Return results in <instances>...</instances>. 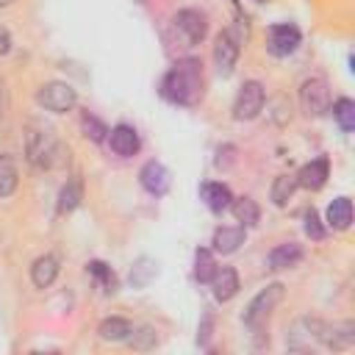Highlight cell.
<instances>
[{
    "instance_id": "obj_34",
    "label": "cell",
    "mask_w": 355,
    "mask_h": 355,
    "mask_svg": "<svg viewBox=\"0 0 355 355\" xmlns=\"http://www.w3.org/2000/svg\"><path fill=\"white\" fill-rule=\"evenodd\" d=\"M141 3H144V0H141Z\"/></svg>"
},
{
    "instance_id": "obj_26",
    "label": "cell",
    "mask_w": 355,
    "mask_h": 355,
    "mask_svg": "<svg viewBox=\"0 0 355 355\" xmlns=\"http://www.w3.org/2000/svg\"><path fill=\"white\" fill-rule=\"evenodd\" d=\"M216 272V261H214V252L211 250H197L194 252V277L200 283H208Z\"/></svg>"
},
{
    "instance_id": "obj_18",
    "label": "cell",
    "mask_w": 355,
    "mask_h": 355,
    "mask_svg": "<svg viewBox=\"0 0 355 355\" xmlns=\"http://www.w3.org/2000/svg\"><path fill=\"white\" fill-rule=\"evenodd\" d=\"M327 225L333 230H347L352 225V202H349V197H336L327 205Z\"/></svg>"
},
{
    "instance_id": "obj_20",
    "label": "cell",
    "mask_w": 355,
    "mask_h": 355,
    "mask_svg": "<svg viewBox=\"0 0 355 355\" xmlns=\"http://www.w3.org/2000/svg\"><path fill=\"white\" fill-rule=\"evenodd\" d=\"M297 189H300V186H297V175L283 172V175H277V178H275L269 197H272V202H275L277 208H283V205H288V200L294 197V191H297Z\"/></svg>"
},
{
    "instance_id": "obj_5",
    "label": "cell",
    "mask_w": 355,
    "mask_h": 355,
    "mask_svg": "<svg viewBox=\"0 0 355 355\" xmlns=\"http://www.w3.org/2000/svg\"><path fill=\"white\" fill-rule=\"evenodd\" d=\"M172 31H175V36H178V42H180L183 47H194V44H200V42L205 39L208 22H205V17H202L200 11L183 8V11H178V14L172 17Z\"/></svg>"
},
{
    "instance_id": "obj_10",
    "label": "cell",
    "mask_w": 355,
    "mask_h": 355,
    "mask_svg": "<svg viewBox=\"0 0 355 355\" xmlns=\"http://www.w3.org/2000/svg\"><path fill=\"white\" fill-rule=\"evenodd\" d=\"M327 178H330V164H327L324 155H319V158L308 161V164L297 172V186H300V189H308V191H319V189L327 183Z\"/></svg>"
},
{
    "instance_id": "obj_2",
    "label": "cell",
    "mask_w": 355,
    "mask_h": 355,
    "mask_svg": "<svg viewBox=\"0 0 355 355\" xmlns=\"http://www.w3.org/2000/svg\"><path fill=\"white\" fill-rule=\"evenodd\" d=\"M25 150H28V161L39 169H53L61 161V144H58L55 133L44 125H31L28 128Z\"/></svg>"
},
{
    "instance_id": "obj_4",
    "label": "cell",
    "mask_w": 355,
    "mask_h": 355,
    "mask_svg": "<svg viewBox=\"0 0 355 355\" xmlns=\"http://www.w3.org/2000/svg\"><path fill=\"white\" fill-rule=\"evenodd\" d=\"M36 103L44 108V111H53V114H67L75 108L78 103V92L64 83V80H50L44 86H39L36 92Z\"/></svg>"
},
{
    "instance_id": "obj_30",
    "label": "cell",
    "mask_w": 355,
    "mask_h": 355,
    "mask_svg": "<svg viewBox=\"0 0 355 355\" xmlns=\"http://www.w3.org/2000/svg\"><path fill=\"white\" fill-rule=\"evenodd\" d=\"M128 341H130L133 349H150V347L158 344V336H155L153 327H141V330H133V336Z\"/></svg>"
},
{
    "instance_id": "obj_8",
    "label": "cell",
    "mask_w": 355,
    "mask_h": 355,
    "mask_svg": "<svg viewBox=\"0 0 355 355\" xmlns=\"http://www.w3.org/2000/svg\"><path fill=\"white\" fill-rule=\"evenodd\" d=\"M263 100H266V92L258 80H247L241 83L239 94H236V103H233V119L239 122H247V119H255L263 108Z\"/></svg>"
},
{
    "instance_id": "obj_23",
    "label": "cell",
    "mask_w": 355,
    "mask_h": 355,
    "mask_svg": "<svg viewBox=\"0 0 355 355\" xmlns=\"http://www.w3.org/2000/svg\"><path fill=\"white\" fill-rule=\"evenodd\" d=\"M230 208H233V216L241 222V227H252V225H258V219H261L258 202L250 200V197H239V200H233Z\"/></svg>"
},
{
    "instance_id": "obj_25",
    "label": "cell",
    "mask_w": 355,
    "mask_h": 355,
    "mask_svg": "<svg viewBox=\"0 0 355 355\" xmlns=\"http://www.w3.org/2000/svg\"><path fill=\"white\" fill-rule=\"evenodd\" d=\"M333 116H336V122L341 125L344 133L355 130V103H352L349 97H338V100L333 103Z\"/></svg>"
},
{
    "instance_id": "obj_19",
    "label": "cell",
    "mask_w": 355,
    "mask_h": 355,
    "mask_svg": "<svg viewBox=\"0 0 355 355\" xmlns=\"http://www.w3.org/2000/svg\"><path fill=\"white\" fill-rule=\"evenodd\" d=\"M100 338L103 341H128L130 333H133V324L122 316H111V319H103L100 327H97Z\"/></svg>"
},
{
    "instance_id": "obj_31",
    "label": "cell",
    "mask_w": 355,
    "mask_h": 355,
    "mask_svg": "<svg viewBox=\"0 0 355 355\" xmlns=\"http://www.w3.org/2000/svg\"><path fill=\"white\" fill-rule=\"evenodd\" d=\"M305 233H308L313 241L324 239V227H322V222H319L316 211H308V214H305Z\"/></svg>"
},
{
    "instance_id": "obj_14",
    "label": "cell",
    "mask_w": 355,
    "mask_h": 355,
    "mask_svg": "<svg viewBox=\"0 0 355 355\" xmlns=\"http://www.w3.org/2000/svg\"><path fill=\"white\" fill-rule=\"evenodd\" d=\"M169 169L161 164V161H147L139 172V183L150 191V194H166L169 189Z\"/></svg>"
},
{
    "instance_id": "obj_15",
    "label": "cell",
    "mask_w": 355,
    "mask_h": 355,
    "mask_svg": "<svg viewBox=\"0 0 355 355\" xmlns=\"http://www.w3.org/2000/svg\"><path fill=\"white\" fill-rule=\"evenodd\" d=\"M300 261H302V247H300L297 241H283V244L272 247V252L266 255V263H269V269H275V272L291 269V266H297Z\"/></svg>"
},
{
    "instance_id": "obj_1",
    "label": "cell",
    "mask_w": 355,
    "mask_h": 355,
    "mask_svg": "<svg viewBox=\"0 0 355 355\" xmlns=\"http://www.w3.org/2000/svg\"><path fill=\"white\" fill-rule=\"evenodd\" d=\"M161 94L175 105H194L202 94V64L197 58L175 61L161 78Z\"/></svg>"
},
{
    "instance_id": "obj_21",
    "label": "cell",
    "mask_w": 355,
    "mask_h": 355,
    "mask_svg": "<svg viewBox=\"0 0 355 355\" xmlns=\"http://www.w3.org/2000/svg\"><path fill=\"white\" fill-rule=\"evenodd\" d=\"M202 200L214 214H222L233 202V194H230V189L225 183H205L202 186Z\"/></svg>"
},
{
    "instance_id": "obj_22",
    "label": "cell",
    "mask_w": 355,
    "mask_h": 355,
    "mask_svg": "<svg viewBox=\"0 0 355 355\" xmlns=\"http://www.w3.org/2000/svg\"><path fill=\"white\" fill-rule=\"evenodd\" d=\"M83 200V186H80V178H69L58 194V214H69L80 205Z\"/></svg>"
},
{
    "instance_id": "obj_12",
    "label": "cell",
    "mask_w": 355,
    "mask_h": 355,
    "mask_svg": "<svg viewBox=\"0 0 355 355\" xmlns=\"http://www.w3.org/2000/svg\"><path fill=\"white\" fill-rule=\"evenodd\" d=\"M108 144H111V150L116 153V155H122V158H130V155H136L139 153V133H136V128H130V125H125V122H119V125H114L111 130H108Z\"/></svg>"
},
{
    "instance_id": "obj_32",
    "label": "cell",
    "mask_w": 355,
    "mask_h": 355,
    "mask_svg": "<svg viewBox=\"0 0 355 355\" xmlns=\"http://www.w3.org/2000/svg\"><path fill=\"white\" fill-rule=\"evenodd\" d=\"M8 50H11V33H8V28L0 25V55H6Z\"/></svg>"
},
{
    "instance_id": "obj_33",
    "label": "cell",
    "mask_w": 355,
    "mask_h": 355,
    "mask_svg": "<svg viewBox=\"0 0 355 355\" xmlns=\"http://www.w3.org/2000/svg\"><path fill=\"white\" fill-rule=\"evenodd\" d=\"M8 3H14V0H0V6H8Z\"/></svg>"
},
{
    "instance_id": "obj_29",
    "label": "cell",
    "mask_w": 355,
    "mask_h": 355,
    "mask_svg": "<svg viewBox=\"0 0 355 355\" xmlns=\"http://www.w3.org/2000/svg\"><path fill=\"white\" fill-rule=\"evenodd\" d=\"M80 128H83V136L92 139V141H105L108 139V128L97 116H92V114H83L80 116Z\"/></svg>"
},
{
    "instance_id": "obj_24",
    "label": "cell",
    "mask_w": 355,
    "mask_h": 355,
    "mask_svg": "<svg viewBox=\"0 0 355 355\" xmlns=\"http://www.w3.org/2000/svg\"><path fill=\"white\" fill-rule=\"evenodd\" d=\"M19 183V172L11 155H0V197H11L17 191Z\"/></svg>"
},
{
    "instance_id": "obj_27",
    "label": "cell",
    "mask_w": 355,
    "mask_h": 355,
    "mask_svg": "<svg viewBox=\"0 0 355 355\" xmlns=\"http://www.w3.org/2000/svg\"><path fill=\"white\" fill-rule=\"evenodd\" d=\"M155 266H158L155 261H150V258H139V261L130 266V283H133L136 288H144V286L155 277V272H158Z\"/></svg>"
},
{
    "instance_id": "obj_28",
    "label": "cell",
    "mask_w": 355,
    "mask_h": 355,
    "mask_svg": "<svg viewBox=\"0 0 355 355\" xmlns=\"http://www.w3.org/2000/svg\"><path fill=\"white\" fill-rule=\"evenodd\" d=\"M89 272L97 277V283L103 286L105 294H114V291H116V277H114V272H111L108 263H103V261H92V263H89Z\"/></svg>"
},
{
    "instance_id": "obj_6",
    "label": "cell",
    "mask_w": 355,
    "mask_h": 355,
    "mask_svg": "<svg viewBox=\"0 0 355 355\" xmlns=\"http://www.w3.org/2000/svg\"><path fill=\"white\" fill-rule=\"evenodd\" d=\"M300 105L308 116H324L333 105V97H330V83L324 78H308L302 86H300Z\"/></svg>"
},
{
    "instance_id": "obj_7",
    "label": "cell",
    "mask_w": 355,
    "mask_h": 355,
    "mask_svg": "<svg viewBox=\"0 0 355 355\" xmlns=\"http://www.w3.org/2000/svg\"><path fill=\"white\" fill-rule=\"evenodd\" d=\"M324 322L322 319H311V316H302L297 319L291 327H288V347L291 349H300V352H308V349H316L322 347V338H324Z\"/></svg>"
},
{
    "instance_id": "obj_9",
    "label": "cell",
    "mask_w": 355,
    "mask_h": 355,
    "mask_svg": "<svg viewBox=\"0 0 355 355\" xmlns=\"http://www.w3.org/2000/svg\"><path fill=\"white\" fill-rule=\"evenodd\" d=\"M300 39H302V33H300L297 25H288V22L272 25V31H269V53L272 55H288V53H294L300 47Z\"/></svg>"
},
{
    "instance_id": "obj_13",
    "label": "cell",
    "mask_w": 355,
    "mask_h": 355,
    "mask_svg": "<svg viewBox=\"0 0 355 355\" xmlns=\"http://www.w3.org/2000/svg\"><path fill=\"white\" fill-rule=\"evenodd\" d=\"M208 283H211V291H214L216 302H227L239 294V275H236L233 266H216V272Z\"/></svg>"
},
{
    "instance_id": "obj_3",
    "label": "cell",
    "mask_w": 355,
    "mask_h": 355,
    "mask_svg": "<svg viewBox=\"0 0 355 355\" xmlns=\"http://www.w3.org/2000/svg\"><path fill=\"white\" fill-rule=\"evenodd\" d=\"M283 294H286V286H283V283H269V286H263V288L250 300V305H247V311H244V324L252 327V330L263 327L266 319H269V313L275 311V305L283 300Z\"/></svg>"
},
{
    "instance_id": "obj_17",
    "label": "cell",
    "mask_w": 355,
    "mask_h": 355,
    "mask_svg": "<svg viewBox=\"0 0 355 355\" xmlns=\"http://www.w3.org/2000/svg\"><path fill=\"white\" fill-rule=\"evenodd\" d=\"M211 244H214V252L230 255L244 244V227H216Z\"/></svg>"
},
{
    "instance_id": "obj_11",
    "label": "cell",
    "mask_w": 355,
    "mask_h": 355,
    "mask_svg": "<svg viewBox=\"0 0 355 355\" xmlns=\"http://www.w3.org/2000/svg\"><path fill=\"white\" fill-rule=\"evenodd\" d=\"M236 58H239V39L230 33V31H222L216 36V44H214V61H216V69L222 75H230V69L236 67Z\"/></svg>"
},
{
    "instance_id": "obj_16",
    "label": "cell",
    "mask_w": 355,
    "mask_h": 355,
    "mask_svg": "<svg viewBox=\"0 0 355 355\" xmlns=\"http://www.w3.org/2000/svg\"><path fill=\"white\" fill-rule=\"evenodd\" d=\"M58 277V258L55 255H42L33 261L31 266V280L36 288H47L53 286V280Z\"/></svg>"
}]
</instances>
